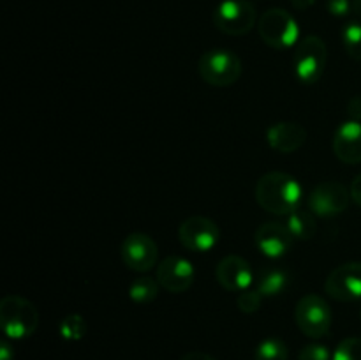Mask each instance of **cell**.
I'll use <instances>...</instances> for the list:
<instances>
[{"label":"cell","mask_w":361,"mask_h":360,"mask_svg":"<svg viewBox=\"0 0 361 360\" xmlns=\"http://www.w3.org/2000/svg\"><path fill=\"white\" fill-rule=\"evenodd\" d=\"M303 191L298 180L284 172H270L256 184V201L275 215H289L300 208Z\"/></svg>","instance_id":"1"},{"label":"cell","mask_w":361,"mask_h":360,"mask_svg":"<svg viewBox=\"0 0 361 360\" xmlns=\"http://www.w3.org/2000/svg\"><path fill=\"white\" fill-rule=\"evenodd\" d=\"M39 325V311L30 300L18 295L4 296L0 302V327L9 339H27Z\"/></svg>","instance_id":"2"},{"label":"cell","mask_w":361,"mask_h":360,"mask_svg":"<svg viewBox=\"0 0 361 360\" xmlns=\"http://www.w3.org/2000/svg\"><path fill=\"white\" fill-rule=\"evenodd\" d=\"M197 73L212 87H231L242 76V60L231 49H210L201 55Z\"/></svg>","instance_id":"3"},{"label":"cell","mask_w":361,"mask_h":360,"mask_svg":"<svg viewBox=\"0 0 361 360\" xmlns=\"http://www.w3.org/2000/svg\"><path fill=\"white\" fill-rule=\"evenodd\" d=\"M257 30L264 44L274 49H288L300 42L298 21L291 13L281 7H271L263 13L257 23Z\"/></svg>","instance_id":"4"},{"label":"cell","mask_w":361,"mask_h":360,"mask_svg":"<svg viewBox=\"0 0 361 360\" xmlns=\"http://www.w3.org/2000/svg\"><path fill=\"white\" fill-rule=\"evenodd\" d=\"M295 76L303 85H312L319 81L326 67V44L317 35H307L300 39L293 55Z\"/></svg>","instance_id":"5"},{"label":"cell","mask_w":361,"mask_h":360,"mask_svg":"<svg viewBox=\"0 0 361 360\" xmlns=\"http://www.w3.org/2000/svg\"><path fill=\"white\" fill-rule=\"evenodd\" d=\"M295 321L307 337L321 339L330 332L331 309L323 296L309 293L296 304Z\"/></svg>","instance_id":"6"},{"label":"cell","mask_w":361,"mask_h":360,"mask_svg":"<svg viewBox=\"0 0 361 360\" xmlns=\"http://www.w3.org/2000/svg\"><path fill=\"white\" fill-rule=\"evenodd\" d=\"M214 25L228 35H245L256 25L257 14L249 0H222L214 11Z\"/></svg>","instance_id":"7"},{"label":"cell","mask_w":361,"mask_h":360,"mask_svg":"<svg viewBox=\"0 0 361 360\" xmlns=\"http://www.w3.org/2000/svg\"><path fill=\"white\" fill-rule=\"evenodd\" d=\"M221 239V229L212 219L203 215L187 217L178 228V240L185 249L194 253H208Z\"/></svg>","instance_id":"8"},{"label":"cell","mask_w":361,"mask_h":360,"mask_svg":"<svg viewBox=\"0 0 361 360\" xmlns=\"http://www.w3.org/2000/svg\"><path fill=\"white\" fill-rule=\"evenodd\" d=\"M120 254L129 270L148 272L157 265L159 249L155 240L147 233H130L123 239Z\"/></svg>","instance_id":"9"},{"label":"cell","mask_w":361,"mask_h":360,"mask_svg":"<svg viewBox=\"0 0 361 360\" xmlns=\"http://www.w3.org/2000/svg\"><path fill=\"white\" fill-rule=\"evenodd\" d=\"M324 292L338 302H355L361 299V263L351 261L330 272L324 281Z\"/></svg>","instance_id":"10"},{"label":"cell","mask_w":361,"mask_h":360,"mask_svg":"<svg viewBox=\"0 0 361 360\" xmlns=\"http://www.w3.org/2000/svg\"><path fill=\"white\" fill-rule=\"evenodd\" d=\"M351 193L344 184L321 182L309 196V208L317 217H335L348 208Z\"/></svg>","instance_id":"11"},{"label":"cell","mask_w":361,"mask_h":360,"mask_svg":"<svg viewBox=\"0 0 361 360\" xmlns=\"http://www.w3.org/2000/svg\"><path fill=\"white\" fill-rule=\"evenodd\" d=\"M254 242H256V247L261 251L263 256L270 258V260H279V258L286 256L291 251L295 236L289 232L288 224L270 221L263 222L256 229V233H254Z\"/></svg>","instance_id":"12"},{"label":"cell","mask_w":361,"mask_h":360,"mask_svg":"<svg viewBox=\"0 0 361 360\" xmlns=\"http://www.w3.org/2000/svg\"><path fill=\"white\" fill-rule=\"evenodd\" d=\"M159 284L171 293H183L194 284L196 270L187 258L168 256L157 265Z\"/></svg>","instance_id":"13"},{"label":"cell","mask_w":361,"mask_h":360,"mask_svg":"<svg viewBox=\"0 0 361 360\" xmlns=\"http://www.w3.org/2000/svg\"><path fill=\"white\" fill-rule=\"evenodd\" d=\"M215 277L222 288L233 293L245 292L256 281L249 261L236 254H229L219 261L215 267Z\"/></svg>","instance_id":"14"},{"label":"cell","mask_w":361,"mask_h":360,"mask_svg":"<svg viewBox=\"0 0 361 360\" xmlns=\"http://www.w3.org/2000/svg\"><path fill=\"white\" fill-rule=\"evenodd\" d=\"M334 154L344 164L361 162V122L349 119L335 129Z\"/></svg>","instance_id":"15"},{"label":"cell","mask_w":361,"mask_h":360,"mask_svg":"<svg viewBox=\"0 0 361 360\" xmlns=\"http://www.w3.org/2000/svg\"><path fill=\"white\" fill-rule=\"evenodd\" d=\"M267 141L275 152L293 154L307 141V131L296 122H277L267 129Z\"/></svg>","instance_id":"16"},{"label":"cell","mask_w":361,"mask_h":360,"mask_svg":"<svg viewBox=\"0 0 361 360\" xmlns=\"http://www.w3.org/2000/svg\"><path fill=\"white\" fill-rule=\"evenodd\" d=\"M289 274L284 268H264L254 281V288L263 296H279L288 289Z\"/></svg>","instance_id":"17"},{"label":"cell","mask_w":361,"mask_h":360,"mask_svg":"<svg viewBox=\"0 0 361 360\" xmlns=\"http://www.w3.org/2000/svg\"><path fill=\"white\" fill-rule=\"evenodd\" d=\"M288 228L295 240H310L316 236L317 232V222L314 212L305 210V208H298L293 214L288 215Z\"/></svg>","instance_id":"18"},{"label":"cell","mask_w":361,"mask_h":360,"mask_svg":"<svg viewBox=\"0 0 361 360\" xmlns=\"http://www.w3.org/2000/svg\"><path fill=\"white\" fill-rule=\"evenodd\" d=\"M159 281L154 277H137L129 284V296L136 304H148L157 299Z\"/></svg>","instance_id":"19"},{"label":"cell","mask_w":361,"mask_h":360,"mask_svg":"<svg viewBox=\"0 0 361 360\" xmlns=\"http://www.w3.org/2000/svg\"><path fill=\"white\" fill-rule=\"evenodd\" d=\"M289 349L282 339L268 337L257 344L254 360H288Z\"/></svg>","instance_id":"20"},{"label":"cell","mask_w":361,"mask_h":360,"mask_svg":"<svg viewBox=\"0 0 361 360\" xmlns=\"http://www.w3.org/2000/svg\"><path fill=\"white\" fill-rule=\"evenodd\" d=\"M342 42L353 60L361 62V23L360 21H349L342 30Z\"/></svg>","instance_id":"21"},{"label":"cell","mask_w":361,"mask_h":360,"mask_svg":"<svg viewBox=\"0 0 361 360\" xmlns=\"http://www.w3.org/2000/svg\"><path fill=\"white\" fill-rule=\"evenodd\" d=\"M59 330L66 341H80L87 335V321L80 314H69L60 321Z\"/></svg>","instance_id":"22"},{"label":"cell","mask_w":361,"mask_h":360,"mask_svg":"<svg viewBox=\"0 0 361 360\" xmlns=\"http://www.w3.org/2000/svg\"><path fill=\"white\" fill-rule=\"evenodd\" d=\"M331 360H361V337H348L338 342Z\"/></svg>","instance_id":"23"},{"label":"cell","mask_w":361,"mask_h":360,"mask_svg":"<svg viewBox=\"0 0 361 360\" xmlns=\"http://www.w3.org/2000/svg\"><path fill=\"white\" fill-rule=\"evenodd\" d=\"M263 299L264 296L261 295L256 288L254 289L249 288L245 289V292L240 293L238 300H236V306H238V309L242 311L243 314H254L259 311L261 304H263Z\"/></svg>","instance_id":"24"},{"label":"cell","mask_w":361,"mask_h":360,"mask_svg":"<svg viewBox=\"0 0 361 360\" xmlns=\"http://www.w3.org/2000/svg\"><path fill=\"white\" fill-rule=\"evenodd\" d=\"M330 359L331 356L326 346L317 344V342H314V344H307L298 355V360H330Z\"/></svg>","instance_id":"25"},{"label":"cell","mask_w":361,"mask_h":360,"mask_svg":"<svg viewBox=\"0 0 361 360\" xmlns=\"http://www.w3.org/2000/svg\"><path fill=\"white\" fill-rule=\"evenodd\" d=\"M326 9L331 16L345 18L353 13V0H326Z\"/></svg>","instance_id":"26"},{"label":"cell","mask_w":361,"mask_h":360,"mask_svg":"<svg viewBox=\"0 0 361 360\" xmlns=\"http://www.w3.org/2000/svg\"><path fill=\"white\" fill-rule=\"evenodd\" d=\"M349 193H351L353 201L361 208V173L355 176V180L351 182V187H349Z\"/></svg>","instance_id":"27"},{"label":"cell","mask_w":361,"mask_h":360,"mask_svg":"<svg viewBox=\"0 0 361 360\" xmlns=\"http://www.w3.org/2000/svg\"><path fill=\"white\" fill-rule=\"evenodd\" d=\"M348 113H349V116H351V120H358V122H361V97L351 99Z\"/></svg>","instance_id":"28"},{"label":"cell","mask_w":361,"mask_h":360,"mask_svg":"<svg viewBox=\"0 0 361 360\" xmlns=\"http://www.w3.org/2000/svg\"><path fill=\"white\" fill-rule=\"evenodd\" d=\"M0 360H14V352L11 348L9 341H6V339L0 342Z\"/></svg>","instance_id":"29"},{"label":"cell","mask_w":361,"mask_h":360,"mask_svg":"<svg viewBox=\"0 0 361 360\" xmlns=\"http://www.w3.org/2000/svg\"><path fill=\"white\" fill-rule=\"evenodd\" d=\"M180 360H215V359L212 355H208V353L190 352V353H187V355H183Z\"/></svg>","instance_id":"30"},{"label":"cell","mask_w":361,"mask_h":360,"mask_svg":"<svg viewBox=\"0 0 361 360\" xmlns=\"http://www.w3.org/2000/svg\"><path fill=\"white\" fill-rule=\"evenodd\" d=\"M316 2L317 0H291L293 6L300 11H305V9H309V7L316 6Z\"/></svg>","instance_id":"31"},{"label":"cell","mask_w":361,"mask_h":360,"mask_svg":"<svg viewBox=\"0 0 361 360\" xmlns=\"http://www.w3.org/2000/svg\"><path fill=\"white\" fill-rule=\"evenodd\" d=\"M353 13L361 18V0H353Z\"/></svg>","instance_id":"32"}]
</instances>
